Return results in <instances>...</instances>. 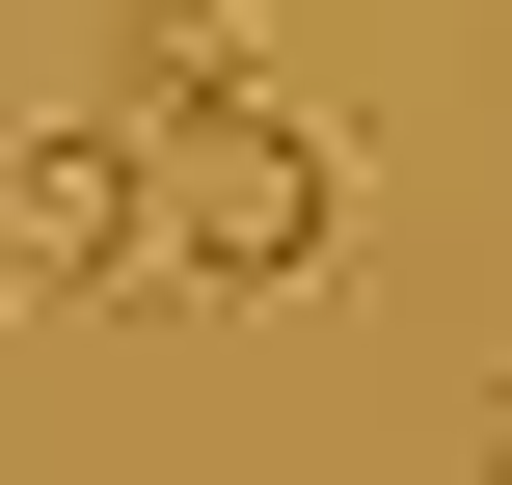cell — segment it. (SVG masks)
<instances>
[{
  "instance_id": "obj_3",
  "label": "cell",
  "mask_w": 512,
  "mask_h": 485,
  "mask_svg": "<svg viewBox=\"0 0 512 485\" xmlns=\"http://www.w3.org/2000/svg\"><path fill=\"white\" fill-rule=\"evenodd\" d=\"M81 108H108V135H216V108H270V27H243V0H135V27L81 54Z\"/></svg>"
},
{
  "instance_id": "obj_2",
  "label": "cell",
  "mask_w": 512,
  "mask_h": 485,
  "mask_svg": "<svg viewBox=\"0 0 512 485\" xmlns=\"http://www.w3.org/2000/svg\"><path fill=\"white\" fill-rule=\"evenodd\" d=\"M0 162H27V297H189V243H162V135L54 108V135H0Z\"/></svg>"
},
{
  "instance_id": "obj_5",
  "label": "cell",
  "mask_w": 512,
  "mask_h": 485,
  "mask_svg": "<svg viewBox=\"0 0 512 485\" xmlns=\"http://www.w3.org/2000/svg\"><path fill=\"white\" fill-rule=\"evenodd\" d=\"M486 485H512V378H486Z\"/></svg>"
},
{
  "instance_id": "obj_1",
  "label": "cell",
  "mask_w": 512,
  "mask_h": 485,
  "mask_svg": "<svg viewBox=\"0 0 512 485\" xmlns=\"http://www.w3.org/2000/svg\"><path fill=\"white\" fill-rule=\"evenodd\" d=\"M162 243H189V297H351V135L297 81L216 108V135H162Z\"/></svg>"
},
{
  "instance_id": "obj_4",
  "label": "cell",
  "mask_w": 512,
  "mask_h": 485,
  "mask_svg": "<svg viewBox=\"0 0 512 485\" xmlns=\"http://www.w3.org/2000/svg\"><path fill=\"white\" fill-rule=\"evenodd\" d=\"M0 297H27V162H0Z\"/></svg>"
}]
</instances>
